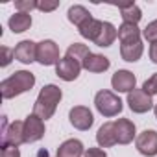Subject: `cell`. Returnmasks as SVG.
<instances>
[{"instance_id": "44dd1931", "label": "cell", "mask_w": 157, "mask_h": 157, "mask_svg": "<svg viewBox=\"0 0 157 157\" xmlns=\"http://www.w3.org/2000/svg\"><path fill=\"white\" fill-rule=\"evenodd\" d=\"M109 59L105 57V56H102V54H91L87 59H85V63H83V68L85 70H89V72H105L107 68H109Z\"/></svg>"}, {"instance_id": "e0dca14e", "label": "cell", "mask_w": 157, "mask_h": 157, "mask_svg": "<svg viewBox=\"0 0 157 157\" xmlns=\"http://www.w3.org/2000/svg\"><path fill=\"white\" fill-rule=\"evenodd\" d=\"M118 10H120V17H122V21L128 22V24H137V22L142 19V11H140V8H139L135 2L118 4Z\"/></svg>"}, {"instance_id": "603a6c76", "label": "cell", "mask_w": 157, "mask_h": 157, "mask_svg": "<svg viewBox=\"0 0 157 157\" xmlns=\"http://www.w3.org/2000/svg\"><path fill=\"white\" fill-rule=\"evenodd\" d=\"M67 17H68V21H70L72 24H76L78 28H80L85 21L91 19V13H89L87 8H83V6H72V8H68Z\"/></svg>"}, {"instance_id": "d6986e66", "label": "cell", "mask_w": 157, "mask_h": 157, "mask_svg": "<svg viewBox=\"0 0 157 157\" xmlns=\"http://www.w3.org/2000/svg\"><path fill=\"white\" fill-rule=\"evenodd\" d=\"M102 26H104V22L102 21H98V19H94V17H91L89 21H85L80 28V35L82 37H85V39H89V41H96V37H98V33H100V30H102Z\"/></svg>"}, {"instance_id": "83f0119b", "label": "cell", "mask_w": 157, "mask_h": 157, "mask_svg": "<svg viewBox=\"0 0 157 157\" xmlns=\"http://www.w3.org/2000/svg\"><path fill=\"white\" fill-rule=\"evenodd\" d=\"M0 54H2V57H0V65L2 67H8L11 63V59L15 57V50H11L8 46H0Z\"/></svg>"}, {"instance_id": "52a82bcc", "label": "cell", "mask_w": 157, "mask_h": 157, "mask_svg": "<svg viewBox=\"0 0 157 157\" xmlns=\"http://www.w3.org/2000/svg\"><path fill=\"white\" fill-rule=\"evenodd\" d=\"M44 137V122L37 115H30L24 120V140L26 142H37Z\"/></svg>"}, {"instance_id": "d4e9b609", "label": "cell", "mask_w": 157, "mask_h": 157, "mask_svg": "<svg viewBox=\"0 0 157 157\" xmlns=\"http://www.w3.org/2000/svg\"><path fill=\"white\" fill-rule=\"evenodd\" d=\"M142 35H144V39H146L150 44L157 43V21L150 22V24H148V26L142 30Z\"/></svg>"}, {"instance_id": "5bb4252c", "label": "cell", "mask_w": 157, "mask_h": 157, "mask_svg": "<svg viewBox=\"0 0 157 157\" xmlns=\"http://www.w3.org/2000/svg\"><path fill=\"white\" fill-rule=\"evenodd\" d=\"M15 59L24 63V65L37 61V44L33 41H21L15 46Z\"/></svg>"}, {"instance_id": "7c38bea8", "label": "cell", "mask_w": 157, "mask_h": 157, "mask_svg": "<svg viewBox=\"0 0 157 157\" xmlns=\"http://www.w3.org/2000/svg\"><path fill=\"white\" fill-rule=\"evenodd\" d=\"M142 52H144V46H142V41L140 39H133V41L120 43V56L128 63L139 61L140 56H142Z\"/></svg>"}, {"instance_id": "7a4b0ae2", "label": "cell", "mask_w": 157, "mask_h": 157, "mask_svg": "<svg viewBox=\"0 0 157 157\" xmlns=\"http://www.w3.org/2000/svg\"><path fill=\"white\" fill-rule=\"evenodd\" d=\"M33 85H35V76L32 72L17 70L0 83V91H2V98L10 100V98H15V96L22 94V93L30 91Z\"/></svg>"}, {"instance_id": "484cf974", "label": "cell", "mask_w": 157, "mask_h": 157, "mask_svg": "<svg viewBox=\"0 0 157 157\" xmlns=\"http://www.w3.org/2000/svg\"><path fill=\"white\" fill-rule=\"evenodd\" d=\"M142 91H144L148 96H153V94H157V72H155L153 76H150L148 80L142 83Z\"/></svg>"}, {"instance_id": "d6a6232c", "label": "cell", "mask_w": 157, "mask_h": 157, "mask_svg": "<svg viewBox=\"0 0 157 157\" xmlns=\"http://www.w3.org/2000/svg\"><path fill=\"white\" fill-rule=\"evenodd\" d=\"M37 157H48V151H46V150H39Z\"/></svg>"}, {"instance_id": "ffe728a7", "label": "cell", "mask_w": 157, "mask_h": 157, "mask_svg": "<svg viewBox=\"0 0 157 157\" xmlns=\"http://www.w3.org/2000/svg\"><path fill=\"white\" fill-rule=\"evenodd\" d=\"M10 30L13 32V33H22V32H26V30H30V26H32V15L30 13H15V15H11L10 17Z\"/></svg>"}, {"instance_id": "836d02e7", "label": "cell", "mask_w": 157, "mask_h": 157, "mask_svg": "<svg viewBox=\"0 0 157 157\" xmlns=\"http://www.w3.org/2000/svg\"><path fill=\"white\" fill-rule=\"evenodd\" d=\"M153 113H155V118H157V104H155V107H153Z\"/></svg>"}, {"instance_id": "3957f363", "label": "cell", "mask_w": 157, "mask_h": 157, "mask_svg": "<svg viewBox=\"0 0 157 157\" xmlns=\"http://www.w3.org/2000/svg\"><path fill=\"white\" fill-rule=\"evenodd\" d=\"M94 105H96V109L100 111V115H104V117H115V115H118L120 111H122V100L115 94V93H111V91H98L96 93V96H94Z\"/></svg>"}, {"instance_id": "2e32d148", "label": "cell", "mask_w": 157, "mask_h": 157, "mask_svg": "<svg viewBox=\"0 0 157 157\" xmlns=\"http://www.w3.org/2000/svg\"><path fill=\"white\" fill-rule=\"evenodd\" d=\"M83 153V144L78 139H68L57 148V157H82Z\"/></svg>"}, {"instance_id": "7402d4cb", "label": "cell", "mask_w": 157, "mask_h": 157, "mask_svg": "<svg viewBox=\"0 0 157 157\" xmlns=\"http://www.w3.org/2000/svg\"><path fill=\"white\" fill-rule=\"evenodd\" d=\"M91 54H93V52L89 50V46H87V44H82V43H74V44H70L68 50H67V56L72 57L74 61H78L82 67H83L85 59H87Z\"/></svg>"}, {"instance_id": "f1b7e54d", "label": "cell", "mask_w": 157, "mask_h": 157, "mask_svg": "<svg viewBox=\"0 0 157 157\" xmlns=\"http://www.w3.org/2000/svg\"><path fill=\"white\" fill-rule=\"evenodd\" d=\"M59 6V2H57V0H54V2H46V0H43V2H37V10L39 11H54L56 8Z\"/></svg>"}, {"instance_id": "30bf717a", "label": "cell", "mask_w": 157, "mask_h": 157, "mask_svg": "<svg viewBox=\"0 0 157 157\" xmlns=\"http://www.w3.org/2000/svg\"><path fill=\"white\" fill-rule=\"evenodd\" d=\"M24 140V122L15 120L10 124V128L2 133V148L4 146H21Z\"/></svg>"}, {"instance_id": "9a60e30c", "label": "cell", "mask_w": 157, "mask_h": 157, "mask_svg": "<svg viewBox=\"0 0 157 157\" xmlns=\"http://www.w3.org/2000/svg\"><path fill=\"white\" fill-rule=\"evenodd\" d=\"M96 140L100 144V148H111L117 144V135H115V122H105L98 133H96Z\"/></svg>"}, {"instance_id": "ac0fdd59", "label": "cell", "mask_w": 157, "mask_h": 157, "mask_svg": "<svg viewBox=\"0 0 157 157\" xmlns=\"http://www.w3.org/2000/svg\"><path fill=\"white\" fill-rule=\"evenodd\" d=\"M117 37H118L117 28H115L111 22H104V26H102V30H100V33H98L96 41H94V44H96V46L105 48V46H111V44L115 43V39H117Z\"/></svg>"}, {"instance_id": "1f68e13d", "label": "cell", "mask_w": 157, "mask_h": 157, "mask_svg": "<svg viewBox=\"0 0 157 157\" xmlns=\"http://www.w3.org/2000/svg\"><path fill=\"white\" fill-rule=\"evenodd\" d=\"M150 59L157 65V43H153V44H150Z\"/></svg>"}, {"instance_id": "4fadbf2b", "label": "cell", "mask_w": 157, "mask_h": 157, "mask_svg": "<svg viewBox=\"0 0 157 157\" xmlns=\"http://www.w3.org/2000/svg\"><path fill=\"white\" fill-rule=\"evenodd\" d=\"M115 135L118 144H129L135 137V124L128 118L115 120Z\"/></svg>"}, {"instance_id": "6da1fadb", "label": "cell", "mask_w": 157, "mask_h": 157, "mask_svg": "<svg viewBox=\"0 0 157 157\" xmlns=\"http://www.w3.org/2000/svg\"><path fill=\"white\" fill-rule=\"evenodd\" d=\"M61 96H63V93L57 85H54V83L44 85L33 104V115H37L43 120L52 118L57 109V104L61 102Z\"/></svg>"}, {"instance_id": "cb8c5ba5", "label": "cell", "mask_w": 157, "mask_h": 157, "mask_svg": "<svg viewBox=\"0 0 157 157\" xmlns=\"http://www.w3.org/2000/svg\"><path fill=\"white\" fill-rule=\"evenodd\" d=\"M118 39H120V43L133 41V39H140V30L137 28V24L122 22V26L118 28Z\"/></svg>"}, {"instance_id": "4316f807", "label": "cell", "mask_w": 157, "mask_h": 157, "mask_svg": "<svg viewBox=\"0 0 157 157\" xmlns=\"http://www.w3.org/2000/svg\"><path fill=\"white\" fill-rule=\"evenodd\" d=\"M15 8H17L19 13H30V11L37 10V2L35 0H17Z\"/></svg>"}, {"instance_id": "ba28073f", "label": "cell", "mask_w": 157, "mask_h": 157, "mask_svg": "<svg viewBox=\"0 0 157 157\" xmlns=\"http://www.w3.org/2000/svg\"><path fill=\"white\" fill-rule=\"evenodd\" d=\"M83 67L78 63V61H74L72 57H68V56H65L57 65H56V74L61 78L63 82H74L78 76H80V70H82Z\"/></svg>"}, {"instance_id": "f546056e", "label": "cell", "mask_w": 157, "mask_h": 157, "mask_svg": "<svg viewBox=\"0 0 157 157\" xmlns=\"http://www.w3.org/2000/svg\"><path fill=\"white\" fill-rule=\"evenodd\" d=\"M0 157H21V151H19L17 146H4Z\"/></svg>"}, {"instance_id": "277c9868", "label": "cell", "mask_w": 157, "mask_h": 157, "mask_svg": "<svg viewBox=\"0 0 157 157\" xmlns=\"http://www.w3.org/2000/svg\"><path fill=\"white\" fill-rule=\"evenodd\" d=\"M37 61L44 67H50V65H57L61 59H59V48L54 41L50 39H44L41 43H37Z\"/></svg>"}, {"instance_id": "5b68a950", "label": "cell", "mask_w": 157, "mask_h": 157, "mask_svg": "<svg viewBox=\"0 0 157 157\" xmlns=\"http://www.w3.org/2000/svg\"><path fill=\"white\" fill-rule=\"evenodd\" d=\"M68 120H70V124H72L76 129L87 131V129L93 126L94 117H93V113H91L89 107H85V105H76V107L70 109V113H68Z\"/></svg>"}, {"instance_id": "9c48e42d", "label": "cell", "mask_w": 157, "mask_h": 157, "mask_svg": "<svg viewBox=\"0 0 157 157\" xmlns=\"http://www.w3.org/2000/svg\"><path fill=\"white\" fill-rule=\"evenodd\" d=\"M137 150L146 155V157H155L157 155V131L146 129L137 137Z\"/></svg>"}, {"instance_id": "4dcf8cb0", "label": "cell", "mask_w": 157, "mask_h": 157, "mask_svg": "<svg viewBox=\"0 0 157 157\" xmlns=\"http://www.w3.org/2000/svg\"><path fill=\"white\" fill-rule=\"evenodd\" d=\"M83 157H107V153L102 148H89Z\"/></svg>"}, {"instance_id": "8992f818", "label": "cell", "mask_w": 157, "mask_h": 157, "mask_svg": "<svg viewBox=\"0 0 157 157\" xmlns=\"http://www.w3.org/2000/svg\"><path fill=\"white\" fill-rule=\"evenodd\" d=\"M128 105L133 113L142 115L153 107V102H151V96H148L142 89H133L131 93H128Z\"/></svg>"}, {"instance_id": "8fae6325", "label": "cell", "mask_w": 157, "mask_h": 157, "mask_svg": "<svg viewBox=\"0 0 157 157\" xmlns=\"http://www.w3.org/2000/svg\"><path fill=\"white\" fill-rule=\"evenodd\" d=\"M135 76L129 70H117L111 78V85L117 93H131L135 89Z\"/></svg>"}]
</instances>
